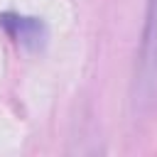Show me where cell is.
<instances>
[{"label":"cell","instance_id":"cell-2","mask_svg":"<svg viewBox=\"0 0 157 157\" xmlns=\"http://www.w3.org/2000/svg\"><path fill=\"white\" fill-rule=\"evenodd\" d=\"M0 25L25 47L29 49H39L47 39V27L37 20V17H22V15H12L5 12L0 15Z\"/></svg>","mask_w":157,"mask_h":157},{"label":"cell","instance_id":"cell-1","mask_svg":"<svg viewBox=\"0 0 157 157\" xmlns=\"http://www.w3.org/2000/svg\"><path fill=\"white\" fill-rule=\"evenodd\" d=\"M157 96V0L147 2V22L135 74V108L145 110Z\"/></svg>","mask_w":157,"mask_h":157}]
</instances>
